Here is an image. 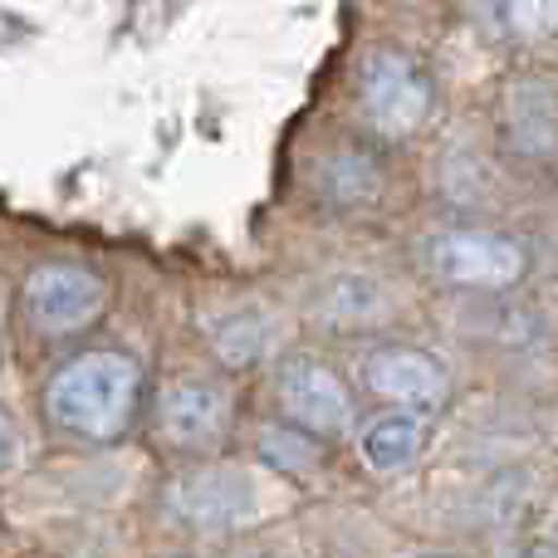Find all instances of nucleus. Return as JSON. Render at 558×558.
Segmentation results:
<instances>
[{"label": "nucleus", "instance_id": "nucleus-1", "mask_svg": "<svg viewBox=\"0 0 558 558\" xmlns=\"http://www.w3.org/2000/svg\"><path fill=\"white\" fill-rule=\"evenodd\" d=\"M143 412V363L123 348H84L45 387V416L64 436L113 446Z\"/></svg>", "mask_w": 558, "mask_h": 558}, {"label": "nucleus", "instance_id": "nucleus-5", "mask_svg": "<svg viewBox=\"0 0 558 558\" xmlns=\"http://www.w3.org/2000/svg\"><path fill=\"white\" fill-rule=\"evenodd\" d=\"M436 279L451 289H475V294H505L524 284L530 275V251L505 231H481V226H451L426 245Z\"/></svg>", "mask_w": 558, "mask_h": 558}, {"label": "nucleus", "instance_id": "nucleus-2", "mask_svg": "<svg viewBox=\"0 0 558 558\" xmlns=\"http://www.w3.org/2000/svg\"><path fill=\"white\" fill-rule=\"evenodd\" d=\"M357 113L367 133L383 143L416 137L436 113V84L426 64L397 45L367 49V59L357 64Z\"/></svg>", "mask_w": 558, "mask_h": 558}, {"label": "nucleus", "instance_id": "nucleus-12", "mask_svg": "<svg viewBox=\"0 0 558 558\" xmlns=\"http://www.w3.org/2000/svg\"><path fill=\"white\" fill-rule=\"evenodd\" d=\"M260 456H265V465H275V471L314 475L318 465H324V441H314L308 432L279 422V426H265L260 432Z\"/></svg>", "mask_w": 558, "mask_h": 558}, {"label": "nucleus", "instance_id": "nucleus-13", "mask_svg": "<svg viewBox=\"0 0 558 558\" xmlns=\"http://www.w3.org/2000/svg\"><path fill=\"white\" fill-rule=\"evenodd\" d=\"M495 20L520 45H544L558 35V0H490Z\"/></svg>", "mask_w": 558, "mask_h": 558}, {"label": "nucleus", "instance_id": "nucleus-15", "mask_svg": "<svg viewBox=\"0 0 558 558\" xmlns=\"http://www.w3.org/2000/svg\"><path fill=\"white\" fill-rule=\"evenodd\" d=\"M416 558H451V554H416Z\"/></svg>", "mask_w": 558, "mask_h": 558}, {"label": "nucleus", "instance_id": "nucleus-10", "mask_svg": "<svg viewBox=\"0 0 558 558\" xmlns=\"http://www.w3.org/2000/svg\"><path fill=\"white\" fill-rule=\"evenodd\" d=\"M505 133L520 153L549 157L558 147V94L539 78H524L505 94Z\"/></svg>", "mask_w": 558, "mask_h": 558}, {"label": "nucleus", "instance_id": "nucleus-4", "mask_svg": "<svg viewBox=\"0 0 558 558\" xmlns=\"http://www.w3.org/2000/svg\"><path fill=\"white\" fill-rule=\"evenodd\" d=\"M275 402L289 426L308 432L324 446L348 436L357 422L353 387L338 377L333 363H324V357H314V353H294L275 367Z\"/></svg>", "mask_w": 558, "mask_h": 558}, {"label": "nucleus", "instance_id": "nucleus-11", "mask_svg": "<svg viewBox=\"0 0 558 558\" xmlns=\"http://www.w3.org/2000/svg\"><path fill=\"white\" fill-rule=\"evenodd\" d=\"M314 192L324 196L333 211H353V206H367L377 192H383V172L373 167V157L353 153V147H338L324 162L314 167Z\"/></svg>", "mask_w": 558, "mask_h": 558}, {"label": "nucleus", "instance_id": "nucleus-8", "mask_svg": "<svg viewBox=\"0 0 558 558\" xmlns=\"http://www.w3.org/2000/svg\"><path fill=\"white\" fill-rule=\"evenodd\" d=\"M251 505V485L231 465H206L172 485V510L192 524H231Z\"/></svg>", "mask_w": 558, "mask_h": 558}, {"label": "nucleus", "instance_id": "nucleus-6", "mask_svg": "<svg viewBox=\"0 0 558 558\" xmlns=\"http://www.w3.org/2000/svg\"><path fill=\"white\" fill-rule=\"evenodd\" d=\"M357 383L373 402L392 407V412H416L432 416L451 402V373L436 353L426 348H407V343H387L373 348L357 367Z\"/></svg>", "mask_w": 558, "mask_h": 558}, {"label": "nucleus", "instance_id": "nucleus-14", "mask_svg": "<svg viewBox=\"0 0 558 558\" xmlns=\"http://www.w3.org/2000/svg\"><path fill=\"white\" fill-rule=\"evenodd\" d=\"M20 456V432H15V416L0 407V471H10Z\"/></svg>", "mask_w": 558, "mask_h": 558}, {"label": "nucleus", "instance_id": "nucleus-9", "mask_svg": "<svg viewBox=\"0 0 558 558\" xmlns=\"http://www.w3.org/2000/svg\"><path fill=\"white\" fill-rule=\"evenodd\" d=\"M426 441H432V416H416V412H383L357 432L363 465L377 475H397L407 465H416Z\"/></svg>", "mask_w": 558, "mask_h": 558}, {"label": "nucleus", "instance_id": "nucleus-7", "mask_svg": "<svg viewBox=\"0 0 558 558\" xmlns=\"http://www.w3.org/2000/svg\"><path fill=\"white\" fill-rule=\"evenodd\" d=\"M157 436H162L172 451L186 456H206L216 446H226L235 422V402L221 383H202V377H182V383H167L157 392L153 407Z\"/></svg>", "mask_w": 558, "mask_h": 558}, {"label": "nucleus", "instance_id": "nucleus-3", "mask_svg": "<svg viewBox=\"0 0 558 558\" xmlns=\"http://www.w3.org/2000/svg\"><path fill=\"white\" fill-rule=\"evenodd\" d=\"M20 308L45 338H78L108 314V279L74 260H45L20 284Z\"/></svg>", "mask_w": 558, "mask_h": 558}]
</instances>
